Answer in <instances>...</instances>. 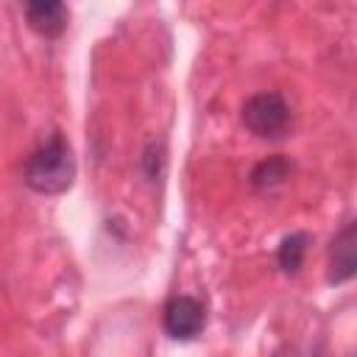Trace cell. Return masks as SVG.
Wrapping results in <instances>:
<instances>
[{"instance_id":"cell-1","label":"cell","mask_w":357,"mask_h":357,"mask_svg":"<svg viewBox=\"0 0 357 357\" xmlns=\"http://www.w3.org/2000/svg\"><path fill=\"white\" fill-rule=\"evenodd\" d=\"M22 178L33 192L42 195H59L64 192L75 178V156L67 139L53 131L47 139H42L22 165Z\"/></svg>"},{"instance_id":"cell-2","label":"cell","mask_w":357,"mask_h":357,"mask_svg":"<svg viewBox=\"0 0 357 357\" xmlns=\"http://www.w3.org/2000/svg\"><path fill=\"white\" fill-rule=\"evenodd\" d=\"M243 126L262 139H279L290 128V106L279 92L251 95L243 103Z\"/></svg>"},{"instance_id":"cell-3","label":"cell","mask_w":357,"mask_h":357,"mask_svg":"<svg viewBox=\"0 0 357 357\" xmlns=\"http://www.w3.org/2000/svg\"><path fill=\"white\" fill-rule=\"evenodd\" d=\"M162 326L176 340H192L206 326V307L192 296H173L165 304Z\"/></svg>"},{"instance_id":"cell-4","label":"cell","mask_w":357,"mask_h":357,"mask_svg":"<svg viewBox=\"0 0 357 357\" xmlns=\"http://www.w3.org/2000/svg\"><path fill=\"white\" fill-rule=\"evenodd\" d=\"M28 25L47 39H56L67 28V3L64 0H22Z\"/></svg>"},{"instance_id":"cell-5","label":"cell","mask_w":357,"mask_h":357,"mask_svg":"<svg viewBox=\"0 0 357 357\" xmlns=\"http://www.w3.org/2000/svg\"><path fill=\"white\" fill-rule=\"evenodd\" d=\"M354 223H346L340 229V234L332 240V251H329V271H326V282L329 284H343L354 276L357 271V245H354Z\"/></svg>"},{"instance_id":"cell-6","label":"cell","mask_w":357,"mask_h":357,"mask_svg":"<svg viewBox=\"0 0 357 357\" xmlns=\"http://www.w3.org/2000/svg\"><path fill=\"white\" fill-rule=\"evenodd\" d=\"M307 245H310V234H307V231H293V234H287V237L282 240V245H279V254H276L279 268H282L284 273H298V268H301V262H304V254H307Z\"/></svg>"},{"instance_id":"cell-7","label":"cell","mask_w":357,"mask_h":357,"mask_svg":"<svg viewBox=\"0 0 357 357\" xmlns=\"http://www.w3.org/2000/svg\"><path fill=\"white\" fill-rule=\"evenodd\" d=\"M290 173V162L284 156H268L265 162H259L251 173V184L257 190H273L279 187Z\"/></svg>"}]
</instances>
